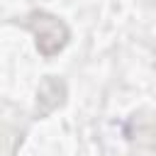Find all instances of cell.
<instances>
[{
	"instance_id": "cell-1",
	"label": "cell",
	"mask_w": 156,
	"mask_h": 156,
	"mask_svg": "<svg viewBox=\"0 0 156 156\" xmlns=\"http://www.w3.org/2000/svg\"><path fill=\"white\" fill-rule=\"evenodd\" d=\"M32 29H34V34H37V44H39L41 54H46V56L54 54V51H58V49L66 44V37H68L66 27H63L56 17L44 15V12L32 15Z\"/></svg>"
}]
</instances>
